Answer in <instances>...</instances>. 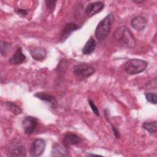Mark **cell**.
<instances>
[{
    "mask_svg": "<svg viewBox=\"0 0 157 157\" xmlns=\"http://www.w3.org/2000/svg\"><path fill=\"white\" fill-rule=\"evenodd\" d=\"M144 1H134L136 3H140V2H143Z\"/></svg>",
    "mask_w": 157,
    "mask_h": 157,
    "instance_id": "cell-26",
    "label": "cell"
},
{
    "mask_svg": "<svg viewBox=\"0 0 157 157\" xmlns=\"http://www.w3.org/2000/svg\"><path fill=\"white\" fill-rule=\"evenodd\" d=\"M112 131H113V135L115 136V138H117V139L120 138V133H119L118 129L116 128V127L112 125Z\"/></svg>",
    "mask_w": 157,
    "mask_h": 157,
    "instance_id": "cell-25",
    "label": "cell"
},
{
    "mask_svg": "<svg viewBox=\"0 0 157 157\" xmlns=\"http://www.w3.org/2000/svg\"><path fill=\"white\" fill-rule=\"evenodd\" d=\"M82 141V139L76 134L72 133H67L64 137L63 144L67 147L68 145H77L81 143Z\"/></svg>",
    "mask_w": 157,
    "mask_h": 157,
    "instance_id": "cell-12",
    "label": "cell"
},
{
    "mask_svg": "<svg viewBox=\"0 0 157 157\" xmlns=\"http://www.w3.org/2000/svg\"><path fill=\"white\" fill-rule=\"evenodd\" d=\"M7 153L10 156H26L25 147L21 144H13L8 148Z\"/></svg>",
    "mask_w": 157,
    "mask_h": 157,
    "instance_id": "cell-7",
    "label": "cell"
},
{
    "mask_svg": "<svg viewBox=\"0 0 157 157\" xmlns=\"http://www.w3.org/2000/svg\"><path fill=\"white\" fill-rule=\"evenodd\" d=\"M67 64V61L65 59L61 60L56 67V70L58 72H64V70H66Z\"/></svg>",
    "mask_w": 157,
    "mask_h": 157,
    "instance_id": "cell-21",
    "label": "cell"
},
{
    "mask_svg": "<svg viewBox=\"0 0 157 157\" xmlns=\"http://www.w3.org/2000/svg\"><path fill=\"white\" fill-rule=\"evenodd\" d=\"M96 42L94 39L92 37H90L88 40L85 44V46L82 49V52L84 55H90L93 53L96 48Z\"/></svg>",
    "mask_w": 157,
    "mask_h": 157,
    "instance_id": "cell-16",
    "label": "cell"
},
{
    "mask_svg": "<svg viewBox=\"0 0 157 157\" xmlns=\"http://www.w3.org/2000/svg\"><path fill=\"white\" fill-rule=\"evenodd\" d=\"M10 48V44L2 41L1 42V53L2 56H6Z\"/></svg>",
    "mask_w": 157,
    "mask_h": 157,
    "instance_id": "cell-19",
    "label": "cell"
},
{
    "mask_svg": "<svg viewBox=\"0 0 157 157\" xmlns=\"http://www.w3.org/2000/svg\"><path fill=\"white\" fill-rule=\"evenodd\" d=\"M80 28V26L75 23H67L63 31V33L61 34V37L63 39H66L68 37V36L70 35L73 31H76L78 29Z\"/></svg>",
    "mask_w": 157,
    "mask_h": 157,
    "instance_id": "cell-15",
    "label": "cell"
},
{
    "mask_svg": "<svg viewBox=\"0 0 157 157\" xmlns=\"http://www.w3.org/2000/svg\"><path fill=\"white\" fill-rule=\"evenodd\" d=\"M4 106L6 107L7 109H8L9 111H10L14 115H18L21 113V110L20 107L15 104L14 102H4Z\"/></svg>",
    "mask_w": 157,
    "mask_h": 157,
    "instance_id": "cell-17",
    "label": "cell"
},
{
    "mask_svg": "<svg viewBox=\"0 0 157 157\" xmlns=\"http://www.w3.org/2000/svg\"><path fill=\"white\" fill-rule=\"evenodd\" d=\"M56 3V1H45L46 7L48 9H53Z\"/></svg>",
    "mask_w": 157,
    "mask_h": 157,
    "instance_id": "cell-23",
    "label": "cell"
},
{
    "mask_svg": "<svg viewBox=\"0 0 157 157\" xmlns=\"http://www.w3.org/2000/svg\"><path fill=\"white\" fill-rule=\"evenodd\" d=\"M45 142L42 139H36L31 147L30 155L33 156H39L41 155L45 149Z\"/></svg>",
    "mask_w": 157,
    "mask_h": 157,
    "instance_id": "cell-6",
    "label": "cell"
},
{
    "mask_svg": "<svg viewBox=\"0 0 157 157\" xmlns=\"http://www.w3.org/2000/svg\"><path fill=\"white\" fill-rule=\"evenodd\" d=\"M94 72V68L86 64H77L73 67L74 74L80 79H85L90 77Z\"/></svg>",
    "mask_w": 157,
    "mask_h": 157,
    "instance_id": "cell-4",
    "label": "cell"
},
{
    "mask_svg": "<svg viewBox=\"0 0 157 157\" xmlns=\"http://www.w3.org/2000/svg\"><path fill=\"white\" fill-rule=\"evenodd\" d=\"M26 59V56L23 55L21 48H18L14 53L13 55L10 58L9 62L11 64H19L22 63Z\"/></svg>",
    "mask_w": 157,
    "mask_h": 157,
    "instance_id": "cell-13",
    "label": "cell"
},
{
    "mask_svg": "<svg viewBox=\"0 0 157 157\" xmlns=\"http://www.w3.org/2000/svg\"><path fill=\"white\" fill-rule=\"evenodd\" d=\"M147 67V61L137 58L130 59L124 64V71L129 75H135L144 71Z\"/></svg>",
    "mask_w": 157,
    "mask_h": 157,
    "instance_id": "cell-3",
    "label": "cell"
},
{
    "mask_svg": "<svg viewBox=\"0 0 157 157\" xmlns=\"http://www.w3.org/2000/svg\"><path fill=\"white\" fill-rule=\"evenodd\" d=\"M37 119L35 117L31 116H27L25 117L22 121V125L24 131L27 134H31L37 128Z\"/></svg>",
    "mask_w": 157,
    "mask_h": 157,
    "instance_id": "cell-5",
    "label": "cell"
},
{
    "mask_svg": "<svg viewBox=\"0 0 157 157\" xmlns=\"http://www.w3.org/2000/svg\"><path fill=\"white\" fill-rule=\"evenodd\" d=\"M113 20V14L109 13L99 23L95 30L96 39L100 40H103L109 35Z\"/></svg>",
    "mask_w": 157,
    "mask_h": 157,
    "instance_id": "cell-2",
    "label": "cell"
},
{
    "mask_svg": "<svg viewBox=\"0 0 157 157\" xmlns=\"http://www.w3.org/2000/svg\"><path fill=\"white\" fill-rule=\"evenodd\" d=\"M104 7V4L101 1H97L88 4L85 9L86 14L88 17H92L94 15L101 12Z\"/></svg>",
    "mask_w": 157,
    "mask_h": 157,
    "instance_id": "cell-8",
    "label": "cell"
},
{
    "mask_svg": "<svg viewBox=\"0 0 157 157\" xmlns=\"http://www.w3.org/2000/svg\"><path fill=\"white\" fill-rule=\"evenodd\" d=\"M33 58L35 60H43L47 56V51L45 48L40 47H35L29 50Z\"/></svg>",
    "mask_w": 157,
    "mask_h": 157,
    "instance_id": "cell-9",
    "label": "cell"
},
{
    "mask_svg": "<svg viewBox=\"0 0 157 157\" xmlns=\"http://www.w3.org/2000/svg\"><path fill=\"white\" fill-rule=\"evenodd\" d=\"M131 24L134 29L142 31L144 29L146 26L147 20L142 16H137L131 20Z\"/></svg>",
    "mask_w": 157,
    "mask_h": 157,
    "instance_id": "cell-10",
    "label": "cell"
},
{
    "mask_svg": "<svg viewBox=\"0 0 157 157\" xmlns=\"http://www.w3.org/2000/svg\"><path fill=\"white\" fill-rule=\"evenodd\" d=\"M36 97H37V98L46 101L47 102H49L51 105V106L54 109L56 108L58 104L57 101L55 98V97H54L53 96H52L50 94H48L45 93H43V92H39V93H37L35 94L34 95Z\"/></svg>",
    "mask_w": 157,
    "mask_h": 157,
    "instance_id": "cell-11",
    "label": "cell"
},
{
    "mask_svg": "<svg viewBox=\"0 0 157 157\" xmlns=\"http://www.w3.org/2000/svg\"><path fill=\"white\" fill-rule=\"evenodd\" d=\"M113 37L117 42L126 47L132 48L136 46V39L129 28L125 26L117 28L114 32Z\"/></svg>",
    "mask_w": 157,
    "mask_h": 157,
    "instance_id": "cell-1",
    "label": "cell"
},
{
    "mask_svg": "<svg viewBox=\"0 0 157 157\" xmlns=\"http://www.w3.org/2000/svg\"><path fill=\"white\" fill-rule=\"evenodd\" d=\"M52 155L53 156H69L67 146L64 144L63 145L56 144L52 148Z\"/></svg>",
    "mask_w": 157,
    "mask_h": 157,
    "instance_id": "cell-14",
    "label": "cell"
},
{
    "mask_svg": "<svg viewBox=\"0 0 157 157\" xmlns=\"http://www.w3.org/2000/svg\"><path fill=\"white\" fill-rule=\"evenodd\" d=\"M88 103H89V105L91 109V110H93V113L96 115V116H99V111L98 110V109L97 108V107L95 105V104H94V102L91 100V99H89L88 101Z\"/></svg>",
    "mask_w": 157,
    "mask_h": 157,
    "instance_id": "cell-22",
    "label": "cell"
},
{
    "mask_svg": "<svg viewBox=\"0 0 157 157\" xmlns=\"http://www.w3.org/2000/svg\"><path fill=\"white\" fill-rule=\"evenodd\" d=\"M16 12H17V13H18V14H20V15H22V16H25L28 13V10H26V9H17L16 10Z\"/></svg>",
    "mask_w": 157,
    "mask_h": 157,
    "instance_id": "cell-24",
    "label": "cell"
},
{
    "mask_svg": "<svg viewBox=\"0 0 157 157\" xmlns=\"http://www.w3.org/2000/svg\"><path fill=\"white\" fill-rule=\"evenodd\" d=\"M142 128L147 131L150 134H154L156 132V121L144 122L142 124Z\"/></svg>",
    "mask_w": 157,
    "mask_h": 157,
    "instance_id": "cell-18",
    "label": "cell"
},
{
    "mask_svg": "<svg viewBox=\"0 0 157 157\" xmlns=\"http://www.w3.org/2000/svg\"><path fill=\"white\" fill-rule=\"evenodd\" d=\"M146 99L151 104H156V93H147L145 94Z\"/></svg>",
    "mask_w": 157,
    "mask_h": 157,
    "instance_id": "cell-20",
    "label": "cell"
}]
</instances>
